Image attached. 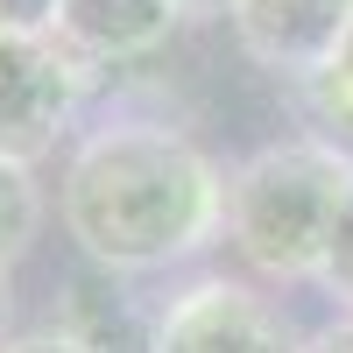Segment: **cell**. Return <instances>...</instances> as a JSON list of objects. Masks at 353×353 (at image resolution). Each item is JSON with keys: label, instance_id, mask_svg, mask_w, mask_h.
Segmentation results:
<instances>
[{"label": "cell", "instance_id": "cell-1", "mask_svg": "<svg viewBox=\"0 0 353 353\" xmlns=\"http://www.w3.org/2000/svg\"><path fill=\"white\" fill-rule=\"evenodd\" d=\"M57 205L92 269L141 276L198 254L226 226V176L191 134L156 121H113L78 141Z\"/></svg>", "mask_w": 353, "mask_h": 353}, {"label": "cell", "instance_id": "cell-2", "mask_svg": "<svg viewBox=\"0 0 353 353\" xmlns=\"http://www.w3.org/2000/svg\"><path fill=\"white\" fill-rule=\"evenodd\" d=\"M346 191L353 163L325 141H269L226 176V241L276 283H318Z\"/></svg>", "mask_w": 353, "mask_h": 353}, {"label": "cell", "instance_id": "cell-3", "mask_svg": "<svg viewBox=\"0 0 353 353\" xmlns=\"http://www.w3.org/2000/svg\"><path fill=\"white\" fill-rule=\"evenodd\" d=\"M85 78L92 64H78L57 36H0V163H43L71 128Z\"/></svg>", "mask_w": 353, "mask_h": 353}, {"label": "cell", "instance_id": "cell-4", "mask_svg": "<svg viewBox=\"0 0 353 353\" xmlns=\"http://www.w3.org/2000/svg\"><path fill=\"white\" fill-rule=\"evenodd\" d=\"M311 339L290 332L276 304H261L254 290L205 276L156 311V353H304Z\"/></svg>", "mask_w": 353, "mask_h": 353}, {"label": "cell", "instance_id": "cell-5", "mask_svg": "<svg viewBox=\"0 0 353 353\" xmlns=\"http://www.w3.org/2000/svg\"><path fill=\"white\" fill-rule=\"evenodd\" d=\"M233 43H241L261 71L290 85H318L353 28V0H233Z\"/></svg>", "mask_w": 353, "mask_h": 353}, {"label": "cell", "instance_id": "cell-6", "mask_svg": "<svg viewBox=\"0 0 353 353\" xmlns=\"http://www.w3.org/2000/svg\"><path fill=\"white\" fill-rule=\"evenodd\" d=\"M176 0H57V43L78 64H134L176 36Z\"/></svg>", "mask_w": 353, "mask_h": 353}, {"label": "cell", "instance_id": "cell-7", "mask_svg": "<svg viewBox=\"0 0 353 353\" xmlns=\"http://www.w3.org/2000/svg\"><path fill=\"white\" fill-rule=\"evenodd\" d=\"M57 332H71L85 353H156V318L141 311L106 269L64 283V311H57Z\"/></svg>", "mask_w": 353, "mask_h": 353}, {"label": "cell", "instance_id": "cell-8", "mask_svg": "<svg viewBox=\"0 0 353 353\" xmlns=\"http://www.w3.org/2000/svg\"><path fill=\"white\" fill-rule=\"evenodd\" d=\"M304 92H311V113H318V134L311 141H325L339 163H353V28H346L339 64L318 78V85H304Z\"/></svg>", "mask_w": 353, "mask_h": 353}, {"label": "cell", "instance_id": "cell-9", "mask_svg": "<svg viewBox=\"0 0 353 353\" xmlns=\"http://www.w3.org/2000/svg\"><path fill=\"white\" fill-rule=\"evenodd\" d=\"M36 233H43V191H36V170L0 163V269L36 248Z\"/></svg>", "mask_w": 353, "mask_h": 353}, {"label": "cell", "instance_id": "cell-10", "mask_svg": "<svg viewBox=\"0 0 353 353\" xmlns=\"http://www.w3.org/2000/svg\"><path fill=\"white\" fill-rule=\"evenodd\" d=\"M318 283H325L332 297L346 304V318H353V191H346V205H339V226H332V248H325Z\"/></svg>", "mask_w": 353, "mask_h": 353}, {"label": "cell", "instance_id": "cell-11", "mask_svg": "<svg viewBox=\"0 0 353 353\" xmlns=\"http://www.w3.org/2000/svg\"><path fill=\"white\" fill-rule=\"evenodd\" d=\"M0 36H57V0H0Z\"/></svg>", "mask_w": 353, "mask_h": 353}, {"label": "cell", "instance_id": "cell-12", "mask_svg": "<svg viewBox=\"0 0 353 353\" xmlns=\"http://www.w3.org/2000/svg\"><path fill=\"white\" fill-rule=\"evenodd\" d=\"M0 353H85L71 332H57V325H43V332H21V339H8Z\"/></svg>", "mask_w": 353, "mask_h": 353}, {"label": "cell", "instance_id": "cell-13", "mask_svg": "<svg viewBox=\"0 0 353 353\" xmlns=\"http://www.w3.org/2000/svg\"><path fill=\"white\" fill-rule=\"evenodd\" d=\"M304 353H353V318H332V325L325 332H318Z\"/></svg>", "mask_w": 353, "mask_h": 353}, {"label": "cell", "instance_id": "cell-14", "mask_svg": "<svg viewBox=\"0 0 353 353\" xmlns=\"http://www.w3.org/2000/svg\"><path fill=\"white\" fill-rule=\"evenodd\" d=\"M184 14H233V0H176Z\"/></svg>", "mask_w": 353, "mask_h": 353}, {"label": "cell", "instance_id": "cell-15", "mask_svg": "<svg viewBox=\"0 0 353 353\" xmlns=\"http://www.w3.org/2000/svg\"><path fill=\"white\" fill-rule=\"evenodd\" d=\"M0 318H8V269H0Z\"/></svg>", "mask_w": 353, "mask_h": 353}]
</instances>
